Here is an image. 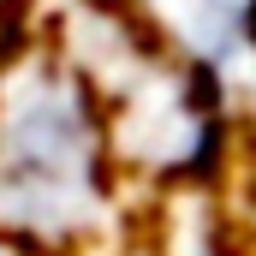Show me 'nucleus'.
<instances>
[{"label":"nucleus","instance_id":"2","mask_svg":"<svg viewBox=\"0 0 256 256\" xmlns=\"http://www.w3.org/2000/svg\"><path fill=\"white\" fill-rule=\"evenodd\" d=\"M137 24L214 90L232 126H256V0H137Z\"/></svg>","mask_w":256,"mask_h":256},{"label":"nucleus","instance_id":"1","mask_svg":"<svg viewBox=\"0 0 256 256\" xmlns=\"http://www.w3.org/2000/svg\"><path fill=\"white\" fill-rule=\"evenodd\" d=\"M126 173L96 90L66 54L0 72V250L96 256L126 220Z\"/></svg>","mask_w":256,"mask_h":256}]
</instances>
